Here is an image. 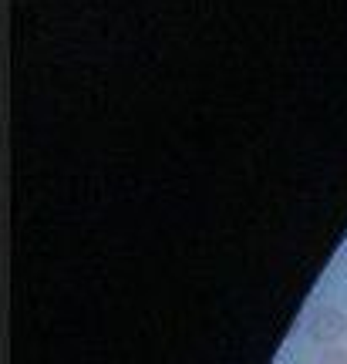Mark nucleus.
Instances as JSON below:
<instances>
[{
  "label": "nucleus",
  "instance_id": "f257e3e1",
  "mask_svg": "<svg viewBox=\"0 0 347 364\" xmlns=\"http://www.w3.org/2000/svg\"><path fill=\"white\" fill-rule=\"evenodd\" d=\"M344 327H347V321L341 317V314L331 311V307H324V311L314 317V338L317 341H334V338L344 334Z\"/></svg>",
  "mask_w": 347,
  "mask_h": 364
},
{
  "label": "nucleus",
  "instance_id": "f03ea898",
  "mask_svg": "<svg viewBox=\"0 0 347 364\" xmlns=\"http://www.w3.org/2000/svg\"><path fill=\"white\" fill-rule=\"evenodd\" d=\"M321 364H347V354H344V351H331Z\"/></svg>",
  "mask_w": 347,
  "mask_h": 364
}]
</instances>
